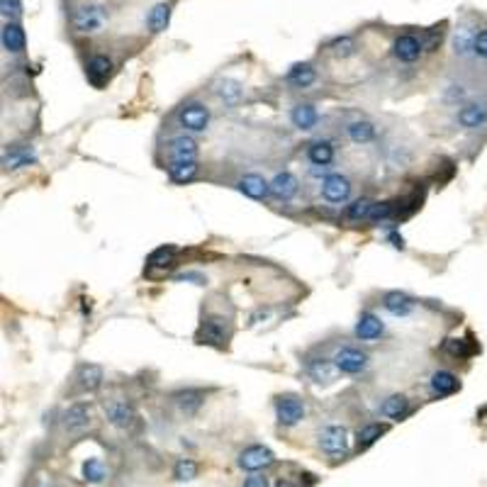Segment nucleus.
Wrapping results in <instances>:
<instances>
[{
  "instance_id": "1",
  "label": "nucleus",
  "mask_w": 487,
  "mask_h": 487,
  "mask_svg": "<svg viewBox=\"0 0 487 487\" xmlns=\"http://www.w3.org/2000/svg\"><path fill=\"white\" fill-rule=\"evenodd\" d=\"M74 29L81 34H97L107 22V13L102 5H95V3H88V5H78L74 10Z\"/></svg>"
},
{
  "instance_id": "2",
  "label": "nucleus",
  "mask_w": 487,
  "mask_h": 487,
  "mask_svg": "<svg viewBox=\"0 0 487 487\" xmlns=\"http://www.w3.org/2000/svg\"><path fill=\"white\" fill-rule=\"evenodd\" d=\"M178 120V127H183L186 132H205L210 125V107L205 102H198V100H191L178 110L176 115Z\"/></svg>"
},
{
  "instance_id": "3",
  "label": "nucleus",
  "mask_w": 487,
  "mask_h": 487,
  "mask_svg": "<svg viewBox=\"0 0 487 487\" xmlns=\"http://www.w3.org/2000/svg\"><path fill=\"white\" fill-rule=\"evenodd\" d=\"M275 419L283 427H295L305 419V402H302L300 395L285 392L275 399Z\"/></svg>"
},
{
  "instance_id": "4",
  "label": "nucleus",
  "mask_w": 487,
  "mask_h": 487,
  "mask_svg": "<svg viewBox=\"0 0 487 487\" xmlns=\"http://www.w3.org/2000/svg\"><path fill=\"white\" fill-rule=\"evenodd\" d=\"M232 336V329H229V320L224 317H205L203 324H200L198 339L200 343H210V346H224Z\"/></svg>"
},
{
  "instance_id": "5",
  "label": "nucleus",
  "mask_w": 487,
  "mask_h": 487,
  "mask_svg": "<svg viewBox=\"0 0 487 487\" xmlns=\"http://www.w3.org/2000/svg\"><path fill=\"white\" fill-rule=\"evenodd\" d=\"M320 448L331 458H341L348 451V432L341 424H329L320 434Z\"/></svg>"
},
{
  "instance_id": "6",
  "label": "nucleus",
  "mask_w": 487,
  "mask_h": 487,
  "mask_svg": "<svg viewBox=\"0 0 487 487\" xmlns=\"http://www.w3.org/2000/svg\"><path fill=\"white\" fill-rule=\"evenodd\" d=\"M275 463V453L268 448V446H249L239 453V468L249 470V473H256V470H263L268 465Z\"/></svg>"
},
{
  "instance_id": "7",
  "label": "nucleus",
  "mask_w": 487,
  "mask_h": 487,
  "mask_svg": "<svg viewBox=\"0 0 487 487\" xmlns=\"http://www.w3.org/2000/svg\"><path fill=\"white\" fill-rule=\"evenodd\" d=\"M331 361H334V366L339 368V373H346V376H358V373H363L368 368V353L346 346V348H339Z\"/></svg>"
},
{
  "instance_id": "8",
  "label": "nucleus",
  "mask_w": 487,
  "mask_h": 487,
  "mask_svg": "<svg viewBox=\"0 0 487 487\" xmlns=\"http://www.w3.org/2000/svg\"><path fill=\"white\" fill-rule=\"evenodd\" d=\"M322 198L331 205H341L351 198V181L341 173H329L322 181Z\"/></svg>"
},
{
  "instance_id": "9",
  "label": "nucleus",
  "mask_w": 487,
  "mask_h": 487,
  "mask_svg": "<svg viewBox=\"0 0 487 487\" xmlns=\"http://www.w3.org/2000/svg\"><path fill=\"white\" fill-rule=\"evenodd\" d=\"M455 122L460 130H480L487 125V102H465L455 112Z\"/></svg>"
},
{
  "instance_id": "10",
  "label": "nucleus",
  "mask_w": 487,
  "mask_h": 487,
  "mask_svg": "<svg viewBox=\"0 0 487 487\" xmlns=\"http://www.w3.org/2000/svg\"><path fill=\"white\" fill-rule=\"evenodd\" d=\"M105 417L112 427L117 429H130L137 419V412L127 399H107L105 402Z\"/></svg>"
},
{
  "instance_id": "11",
  "label": "nucleus",
  "mask_w": 487,
  "mask_h": 487,
  "mask_svg": "<svg viewBox=\"0 0 487 487\" xmlns=\"http://www.w3.org/2000/svg\"><path fill=\"white\" fill-rule=\"evenodd\" d=\"M392 54H395V59L402 61V64H414V61H419V56L424 54V44H422V39L414 37V34H399L392 42Z\"/></svg>"
},
{
  "instance_id": "12",
  "label": "nucleus",
  "mask_w": 487,
  "mask_h": 487,
  "mask_svg": "<svg viewBox=\"0 0 487 487\" xmlns=\"http://www.w3.org/2000/svg\"><path fill=\"white\" fill-rule=\"evenodd\" d=\"M168 158L173 161H198V142L193 139V137L188 135H181V137H173L171 142H168Z\"/></svg>"
},
{
  "instance_id": "13",
  "label": "nucleus",
  "mask_w": 487,
  "mask_h": 487,
  "mask_svg": "<svg viewBox=\"0 0 487 487\" xmlns=\"http://www.w3.org/2000/svg\"><path fill=\"white\" fill-rule=\"evenodd\" d=\"M88 427H90V409H88V404H83V402L71 404V407L64 412V429L69 434H83Z\"/></svg>"
},
{
  "instance_id": "14",
  "label": "nucleus",
  "mask_w": 487,
  "mask_h": 487,
  "mask_svg": "<svg viewBox=\"0 0 487 487\" xmlns=\"http://www.w3.org/2000/svg\"><path fill=\"white\" fill-rule=\"evenodd\" d=\"M32 163H37V153H34L32 144L15 146V149H10V151L3 153V168H5V171H18V168L32 166Z\"/></svg>"
},
{
  "instance_id": "15",
  "label": "nucleus",
  "mask_w": 487,
  "mask_h": 487,
  "mask_svg": "<svg viewBox=\"0 0 487 487\" xmlns=\"http://www.w3.org/2000/svg\"><path fill=\"white\" fill-rule=\"evenodd\" d=\"M237 188L249 200H266L270 195V183H266V178L259 173H246L244 178H239Z\"/></svg>"
},
{
  "instance_id": "16",
  "label": "nucleus",
  "mask_w": 487,
  "mask_h": 487,
  "mask_svg": "<svg viewBox=\"0 0 487 487\" xmlns=\"http://www.w3.org/2000/svg\"><path fill=\"white\" fill-rule=\"evenodd\" d=\"M383 331H385V324H383V320L378 315H373V312H363V315L358 317V322H356V336L361 341H376V339H380Z\"/></svg>"
},
{
  "instance_id": "17",
  "label": "nucleus",
  "mask_w": 487,
  "mask_h": 487,
  "mask_svg": "<svg viewBox=\"0 0 487 487\" xmlns=\"http://www.w3.org/2000/svg\"><path fill=\"white\" fill-rule=\"evenodd\" d=\"M297 188H300V183H297V178L292 176L290 171H280L273 176V181H270V198L275 200H292L297 193Z\"/></svg>"
},
{
  "instance_id": "18",
  "label": "nucleus",
  "mask_w": 487,
  "mask_h": 487,
  "mask_svg": "<svg viewBox=\"0 0 487 487\" xmlns=\"http://www.w3.org/2000/svg\"><path fill=\"white\" fill-rule=\"evenodd\" d=\"M290 122L295 130L310 132V130H315V125L320 122V112H317V107L310 105V102H300V105L292 107Z\"/></svg>"
},
{
  "instance_id": "19",
  "label": "nucleus",
  "mask_w": 487,
  "mask_h": 487,
  "mask_svg": "<svg viewBox=\"0 0 487 487\" xmlns=\"http://www.w3.org/2000/svg\"><path fill=\"white\" fill-rule=\"evenodd\" d=\"M383 307H385V312H390L392 317H407V315H412V310H414V300L407 292L392 290V292H385Z\"/></svg>"
},
{
  "instance_id": "20",
  "label": "nucleus",
  "mask_w": 487,
  "mask_h": 487,
  "mask_svg": "<svg viewBox=\"0 0 487 487\" xmlns=\"http://www.w3.org/2000/svg\"><path fill=\"white\" fill-rule=\"evenodd\" d=\"M305 371L315 383H331L336 378V373H339V368H336L334 361H329V358H310Z\"/></svg>"
},
{
  "instance_id": "21",
  "label": "nucleus",
  "mask_w": 487,
  "mask_h": 487,
  "mask_svg": "<svg viewBox=\"0 0 487 487\" xmlns=\"http://www.w3.org/2000/svg\"><path fill=\"white\" fill-rule=\"evenodd\" d=\"M110 74H112V61L102 54H95L93 59L88 61V66H85V76H88V81L95 88H100V85L110 78Z\"/></svg>"
},
{
  "instance_id": "22",
  "label": "nucleus",
  "mask_w": 487,
  "mask_h": 487,
  "mask_svg": "<svg viewBox=\"0 0 487 487\" xmlns=\"http://www.w3.org/2000/svg\"><path fill=\"white\" fill-rule=\"evenodd\" d=\"M0 42H3V49L8 54H20L25 49V29L20 27L18 22H5L3 32H0Z\"/></svg>"
},
{
  "instance_id": "23",
  "label": "nucleus",
  "mask_w": 487,
  "mask_h": 487,
  "mask_svg": "<svg viewBox=\"0 0 487 487\" xmlns=\"http://www.w3.org/2000/svg\"><path fill=\"white\" fill-rule=\"evenodd\" d=\"M307 158L312 166H331L334 163V144L329 139H317L307 146Z\"/></svg>"
},
{
  "instance_id": "24",
  "label": "nucleus",
  "mask_w": 487,
  "mask_h": 487,
  "mask_svg": "<svg viewBox=\"0 0 487 487\" xmlns=\"http://www.w3.org/2000/svg\"><path fill=\"white\" fill-rule=\"evenodd\" d=\"M173 402L178 404V409L186 414H195L205 402V392L203 390H195V387H188V390H178L173 395Z\"/></svg>"
},
{
  "instance_id": "25",
  "label": "nucleus",
  "mask_w": 487,
  "mask_h": 487,
  "mask_svg": "<svg viewBox=\"0 0 487 487\" xmlns=\"http://www.w3.org/2000/svg\"><path fill=\"white\" fill-rule=\"evenodd\" d=\"M285 81H288L292 88H310L317 81V71L312 64H295V66H290Z\"/></svg>"
},
{
  "instance_id": "26",
  "label": "nucleus",
  "mask_w": 487,
  "mask_h": 487,
  "mask_svg": "<svg viewBox=\"0 0 487 487\" xmlns=\"http://www.w3.org/2000/svg\"><path fill=\"white\" fill-rule=\"evenodd\" d=\"M429 387L437 397H446V395H453L460 387V383L451 371H437L429 380Z\"/></svg>"
},
{
  "instance_id": "27",
  "label": "nucleus",
  "mask_w": 487,
  "mask_h": 487,
  "mask_svg": "<svg viewBox=\"0 0 487 487\" xmlns=\"http://www.w3.org/2000/svg\"><path fill=\"white\" fill-rule=\"evenodd\" d=\"M346 135L353 144H371L376 139V125L368 120H356L346 125Z\"/></svg>"
},
{
  "instance_id": "28",
  "label": "nucleus",
  "mask_w": 487,
  "mask_h": 487,
  "mask_svg": "<svg viewBox=\"0 0 487 487\" xmlns=\"http://www.w3.org/2000/svg\"><path fill=\"white\" fill-rule=\"evenodd\" d=\"M102 380H105L102 368L95 366V363H83V366L78 368V385L81 390H85V392H95V390L102 385Z\"/></svg>"
},
{
  "instance_id": "29",
  "label": "nucleus",
  "mask_w": 487,
  "mask_h": 487,
  "mask_svg": "<svg viewBox=\"0 0 487 487\" xmlns=\"http://www.w3.org/2000/svg\"><path fill=\"white\" fill-rule=\"evenodd\" d=\"M473 42H475V29L470 27H458L451 39V47H453V54L465 59V56H473Z\"/></svg>"
},
{
  "instance_id": "30",
  "label": "nucleus",
  "mask_w": 487,
  "mask_h": 487,
  "mask_svg": "<svg viewBox=\"0 0 487 487\" xmlns=\"http://www.w3.org/2000/svg\"><path fill=\"white\" fill-rule=\"evenodd\" d=\"M407 412H409V399L404 397V395H390L385 402L380 404L383 417L395 419V422H399V419H402Z\"/></svg>"
},
{
  "instance_id": "31",
  "label": "nucleus",
  "mask_w": 487,
  "mask_h": 487,
  "mask_svg": "<svg viewBox=\"0 0 487 487\" xmlns=\"http://www.w3.org/2000/svg\"><path fill=\"white\" fill-rule=\"evenodd\" d=\"M198 171H200L198 161H173L168 166V178L173 183H191L198 176Z\"/></svg>"
},
{
  "instance_id": "32",
  "label": "nucleus",
  "mask_w": 487,
  "mask_h": 487,
  "mask_svg": "<svg viewBox=\"0 0 487 487\" xmlns=\"http://www.w3.org/2000/svg\"><path fill=\"white\" fill-rule=\"evenodd\" d=\"M214 93H217L219 100L224 102V105H237L239 100H242V83H237V81L232 78H222L217 83V88H214Z\"/></svg>"
},
{
  "instance_id": "33",
  "label": "nucleus",
  "mask_w": 487,
  "mask_h": 487,
  "mask_svg": "<svg viewBox=\"0 0 487 487\" xmlns=\"http://www.w3.org/2000/svg\"><path fill=\"white\" fill-rule=\"evenodd\" d=\"M178 249L173 244H163L158 246L156 251H151L146 259V266L149 268H168V266L173 263V259H176Z\"/></svg>"
},
{
  "instance_id": "34",
  "label": "nucleus",
  "mask_w": 487,
  "mask_h": 487,
  "mask_svg": "<svg viewBox=\"0 0 487 487\" xmlns=\"http://www.w3.org/2000/svg\"><path fill=\"white\" fill-rule=\"evenodd\" d=\"M373 207H376V203L371 198H358L346 207V217L351 222H366V219H371Z\"/></svg>"
},
{
  "instance_id": "35",
  "label": "nucleus",
  "mask_w": 487,
  "mask_h": 487,
  "mask_svg": "<svg viewBox=\"0 0 487 487\" xmlns=\"http://www.w3.org/2000/svg\"><path fill=\"white\" fill-rule=\"evenodd\" d=\"M168 20H171V8H168L166 3H158V5H153L151 13H149L146 25L151 32H163V29L168 27Z\"/></svg>"
},
{
  "instance_id": "36",
  "label": "nucleus",
  "mask_w": 487,
  "mask_h": 487,
  "mask_svg": "<svg viewBox=\"0 0 487 487\" xmlns=\"http://www.w3.org/2000/svg\"><path fill=\"white\" fill-rule=\"evenodd\" d=\"M383 434H385V427H383V424H378V422L366 424V427H363L361 432L356 434V444H358V448H368V446H373L378 439L383 437Z\"/></svg>"
},
{
  "instance_id": "37",
  "label": "nucleus",
  "mask_w": 487,
  "mask_h": 487,
  "mask_svg": "<svg viewBox=\"0 0 487 487\" xmlns=\"http://www.w3.org/2000/svg\"><path fill=\"white\" fill-rule=\"evenodd\" d=\"M83 480L85 483H93V485H100L105 480V465L102 460L97 458H88L83 463Z\"/></svg>"
},
{
  "instance_id": "38",
  "label": "nucleus",
  "mask_w": 487,
  "mask_h": 487,
  "mask_svg": "<svg viewBox=\"0 0 487 487\" xmlns=\"http://www.w3.org/2000/svg\"><path fill=\"white\" fill-rule=\"evenodd\" d=\"M195 475H198V463L191 458H178V463L173 465V478H176L178 483H188Z\"/></svg>"
},
{
  "instance_id": "39",
  "label": "nucleus",
  "mask_w": 487,
  "mask_h": 487,
  "mask_svg": "<svg viewBox=\"0 0 487 487\" xmlns=\"http://www.w3.org/2000/svg\"><path fill=\"white\" fill-rule=\"evenodd\" d=\"M329 49H331V54L339 56V59H348V56H351L353 51H356V42H353V37H348V34H343V37L331 39Z\"/></svg>"
},
{
  "instance_id": "40",
  "label": "nucleus",
  "mask_w": 487,
  "mask_h": 487,
  "mask_svg": "<svg viewBox=\"0 0 487 487\" xmlns=\"http://www.w3.org/2000/svg\"><path fill=\"white\" fill-rule=\"evenodd\" d=\"M0 10H3V18L8 20V22H15V20L22 15L20 0H0Z\"/></svg>"
},
{
  "instance_id": "41",
  "label": "nucleus",
  "mask_w": 487,
  "mask_h": 487,
  "mask_svg": "<svg viewBox=\"0 0 487 487\" xmlns=\"http://www.w3.org/2000/svg\"><path fill=\"white\" fill-rule=\"evenodd\" d=\"M441 39H444V27H432L427 34H424L422 44H424V51H437Z\"/></svg>"
},
{
  "instance_id": "42",
  "label": "nucleus",
  "mask_w": 487,
  "mask_h": 487,
  "mask_svg": "<svg viewBox=\"0 0 487 487\" xmlns=\"http://www.w3.org/2000/svg\"><path fill=\"white\" fill-rule=\"evenodd\" d=\"M473 56L487 61V27L475 32V42H473Z\"/></svg>"
},
{
  "instance_id": "43",
  "label": "nucleus",
  "mask_w": 487,
  "mask_h": 487,
  "mask_svg": "<svg viewBox=\"0 0 487 487\" xmlns=\"http://www.w3.org/2000/svg\"><path fill=\"white\" fill-rule=\"evenodd\" d=\"M444 351L446 353H451V356H468V348H465V341L463 339H448L446 341V346H444Z\"/></svg>"
},
{
  "instance_id": "44",
  "label": "nucleus",
  "mask_w": 487,
  "mask_h": 487,
  "mask_svg": "<svg viewBox=\"0 0 487 487\" xmlns=\"http://www.w3.org/2000/svg\"><path fill=\"white\" fill-rule=\"evenodd\" d=\"M465 95H468V93H465L463 85H448V90L444 93V97L448 102H460V100H465Z\"/></svg>"
},
{
  "instance_id": "45",
  "label": "nucleus",
  "mask_w": 487,
  "mask_h": 487,
  "mask_svg": "<svg viewBox=\"0 0 487 487\" xmlns=\"http://www.w3.org/2000/svg\"><path fill=\"white\" fill-rule=\"evenodd\" d=\"M242 487H270L268 478L266 475H249V478L244 480Z\"/></svg>"
},
{
  "instance_id": "46",
  "label": "nucleus",
  "mask_w": 487,
  "mask_h": 487,
  "mask_svg": "<svg viewBox=\"0 0 487 487\" xmlns=\"http://www.w3.org/2000/svg\"><path fill=\"white\" fill-rule=\"evenodd\" d=\"M387 242H390V244H392V246H395V249H399V251H402V249H404V239H402V237H399V234H397V232H390V234H387Z\"/></svg>"
},
{
  "instance_id": "47",
  "label": "nucleus",
  "mask_w": 487,
  "mask_h": 487,
  "mask_svg": "<svg viewBox=\"0 0 487 487\" xmlns=\"http://www.w3.org/2000/svg\"><path fill=\"white\" fill-rule=\"evenodd\" d=\"M178 280H198L200 285L205 283V278L200 273H183V275H178Z\"/></svg>"
},
{
  "instance_id": "48",
  "label": "nucleus",
  "mask_w": 487,
  "mask_h": 487,
  "mask_svg": "<svg viewBox=\"0 0 487 487\" xmlns=\"http://www.w3.org/2000/svg\"><path fill=\"white\" fill-rule=\"evenodd\" d=\"M275 487H295V485H292V483H288V480H280V483L275 485Z\"/></svg>"
},
{
  "instance_id": "49",
  "label": "nucleus",
  "mask_w": 487,
  "mask_h": 487,
  "mask_svg": "<svg viewBox=\"0 0 487 487\" xmlns=\"http://www.w3.org/2000/svg\"><path fill=\"white\" fill-rule=\"evenodd\" d=\"M44 487H56V485H44Z\"/></svg>"
}]
</instances>
